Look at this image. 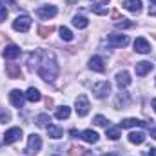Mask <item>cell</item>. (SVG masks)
Returning <instances> with one entry per match:
<instances>
[{
  "instance_id": "obj_1",
  "label": "cell",
  "mask_w": 156,
  "mask_h": 156,
  "mask_svg": "<svg viewBox=\"0 0 156 156\" xmlns=\"http://www.w3.org/2000/svg\"><path fill=\"white\" fill-rule=\"evenodd\" d=\"M42 55H44V60L40 62V66H38V75L45 82H53L56 78V75H58V66H56V62L53 58V53L42 51Z\"/></svg>"
},
{
  "instance_id": "obj_2",
  "label": "cell",
  "mask_w": 156,
  "mask_h": 156,
  "mask_svg": "<svg viewBox=\"0 0 156 156\" xmlns=\"http://www.w3.org/2000/svg\"><path fill=\"white\" fill-rule=\"evenodd\" d=\"M31 27V18L27 15H20L16 16V20L13 22V29L15 31H20V33H27Z\"/></svg>"
},
{
  "instance_id": "obj_3",
  "label": "cell",
  "mask_w": 156,
  "mask_h": 156,
  "mask_svg": "<svg viewBox=\"0 0 156 156\" xmlns=\"http://www.w3.org/2000/svg\"><path fill=\"white\" fill-rule=\"evenodd\" d=\"M42 149V138L38 134H29V142H27V147H26V153L27 154H37Z\"/></svg>"
},
{
  "instance_id": "obj_4",
  "label": "cell",
  "mask_w": 156,
  "mask_h": 156,
  "mask_svg": "<svg viewBox=\"0 0 156 156\" xmlns=\"http://www.w3.org/2000/svg\"><path fill=\"white\" fill-rule=\"evenodd\" d=\"M93 93H94L96 98H105V96L111 93V83L105 82V80H104V82H98V83H94Z\"/></svg>"
},
{
  "instance_id": "obj_5",
  "label": "cell",
  "mask_w": 156,
  "mask_h": 156,
  "mask_svg": "<svg viewBox=\"0 0 156 156\" xmlns=\"http://www.w3.org/2000/svg\"><path fill=\"white\" fill-rule=\"evenodd\" d=\"M89 100H87V96L85 94H80L76 98V115L78 116H85L87 113H89Z\"/></svg>"
},
{
  "instance_id": "obj_6",
  "label": "cell",
  "mask_w": 156,
  "mask_h": 156,
  "mask_svg": "<svg viewBox=\"0 0 156 156\" xmlns=\"http://www.w3.org/2000/svg\"><path fill=\"white\" fill-rule=\"evenodd\" d=\"M9 100H11V104H13L15 107L22 109V107H24V100H26V94H24L20 89H13V91L9 93Z\"/></svg>"
},
{
  "instance_id": "obj_7",
  "label": "cell",
  "mask_w": 156,
  "mask_h": 156,
  "mask_svg": "<svg viewBox=\"0 0 156 156\" xmlns=\"http://www.w3.org/2000/svg\"><path fill=\"white\" fill-rule=\"evenodd\" d=\"M107 44L111 45V47H125L127 44H129V38L125 37V35H109L107 37Z\"/></svg>"
},
{
  "instance_id": "obj_8",
  "label": "cell",
  "mask_w": 156,
  "mask_h": 156,
  "mask_svg": "<svg viewBox=\"0 0 156 156\" xmlns=\"http://www.w3.org/2000/svg\"><path fill=\"white\" fill-rule=\"evenodd\" d=\"M20 138H22V129H20V127H13V129L5 131V134H4V144H15V142L20 140Z\"/></svg>"
},
{
  "instance_id": "obj_9",
  "label": "cell",
  "mask_w": 156,
  "mask_h": 156,
  "mask_svg": "<svg viewBox=\"0 0 156 156\" xmlns=\"http://www.w3.org/2000/svg\"><path fill=\"white\" fill-rule=\"evenodd\" d=\"M56 13H58V11H56V7H55V5H44V7H38V9H37V16L42 18V20L53 18Z\"/></svg>"
},
{
  "instance_id": "obj_10",
  "label": "cell",
  "mask_w": 156,
  "mask_h": 156,
  "mask_svg": "<svg viewBox=\"0 0 156 156\" xmlns=\"http://www.w3.org/2000/svg\"><path fill=\"white\" fill-rule=\"evenodd\" d=\"M134 49H136V53H142V55H147L149 51H151V45H149V42L145 38H136L134 40Z\"/></svg>"
},
{
  "instance_id": "obj_11",
  "label": "cell",
  "mask_w": 156,
  "mask_h": 156,
  "mask_svg": "<svg viewBox=\"0 0 156 156\" xmlns=\"http://www.w3.org/2000/svg\"><path fill=\"white\" fill-rule=\"evenodd\" d=\"M5 73H7V76L13 78V80L22 78V71H20L18 64H5Z\"/></svg>"
},
{
  "instance_id": "obj_12",
  "label": "cell",
  "mask_w": 156,
  "mask_h": 156,
  "mask_svg": "<svg viewBox=\"0 0 156 156\" xmlns=\"http://www.w3.org/2000/svg\"><path fill=\"white\" fill-rule=\"evenodd\" d=\"M145 127L147 123L145 122H142V120H138V118H125V120H122L120 122V127H123V129H129V127Z\"/></svg>"
},
{
  "instance_id": "obj_13",
  "label": "cell",
  "mask_w": 156,
  "mask_h": 156,
  "mask_svg": "<svg viewBox=\"0 0 156 156\" xmlns=\"http://www.w3.org/2000/svg\"><path fill=\"white\" fill-rule=\"evenodd\" d=\"M16 56H20V47H18V45L11 44V45H7V47L4 49V58L13 60V58H16Z\"/></svg>"
},
{
  "instance_id": "obj_14",
  "label": "cell",
  "mask_w": 156,
  "mask_h": 156,
  "mask_svg": "<svg viewBox=\"0 0 156 156\" xmlns=\"http://www.w3.org/2000/svg\"><path fill=\"white\" fill-rule=\"evenodd\" d=\"M89 67H91L93 71H96V73H104V71H105L104 60H102L100 56H93V58L89 60Z\"/></svg>"
},
{
  "instance_id": "obj_15",
  "label": "cell",
  "mask_w": 156,
  "mask_h": 156,
  "mask_svg": "<svg viewBox=\"0 0 156 156\" xmlns=\"http://www.w3.org/2000/svg\"><path fill=\"white\" fill-rule=\"evenodd\" d=\"M134 69H136V75H138V76H145V75L153 69V64L147 62V60H144V62H138Z\"/></svg>"
},
{
  "instance_id": "obj_16",
  "label": "cell",
  "mask_w": 156,
  "mask_h": 156,
  "mask_svg": "<svg viewBox=\"0 0 156 156\" xmlns=\"http://www.w3.org/2000/svg\"><path fill=\"white\" fill-rule=\"evenodd\" d=\"M123 7L131 13H138L142 9V0H125L123 2Z\"/></svg>"
},
{
  "instance_id": "obj_17",
  "label": "cell",
  "mask_w": 156,
  "mask_h": 156,
  "mask_svg": "<svg viewBox=\"0 0 156 156\" xmlns=\"http://www.w3.org/2000/svg\"><path fill=\"white\" fill-rule=\"evenodd\" d=\"M116 83H118V87L122 89V87H127L129 83H131V76H129V73L127 71H120L116 75Z\"/></svg>"
},
{
  "instance_id": "obj_18",
  "label": "cell",
  "mask_w": 156,
  "mask_h": 156,
  "mask_svg": "<svg viewBox=\"0 0 156 156\" xmlns=\"http://www.w3.org/2000/svg\"><path fill=\"white\" fill-rule=\"evenodd\" d=\"M129 142H131V144H136V145H140V144H144V142H145V134H144L142 131L129 133Z\"/></svg>"
},
{
  "instance_id": "obj_19",
  "label": "cell",
  "mask_w": 156,
  "mask_h": 156,
  "mask_svg": "<svg viewBox=\"0 0 156 156\" xmlns=\"http://www.w3.org/2000/svg\"><path fill=\"white\" fill-rule=\"evenodd\" d=\"M26 98H27L29 102H33V104H35V102H38L40 98H42V94H40V91L37 89V87H29V89H27V93H26Z\"/></svg>"
},
{
  "instance_id": "obj_20",
  "label": "cell",
  "mask_w": 156,
  "mask_h": 156,
  "mask_svg": "<svg viewBox=\"0 0 156 156\" xmlns=\"http://www.w3.org/2000/svg\"><path fill=\"white\" fill-rule=\"evenodd\" d=\"M80 136H82V138H83V140H85L87 144H96V142H98V134H96L94 131H91V129L83 131V133H82Z\"/></svg>"
},
{
  "instance_id": "obj_21",
  "label": "cell",
  "mask_w": 156,
  "mask_h": 156,
  "mask_svg": "<svg viewBox=\"0 0 156 156\" xmlns=\"http://www.w3.org/2000/svg\"><path fill=\"white\" fill-rule=\"evenodd\" d=\"M47 134L51 136V138H55V140H58V138H62V129L60 127H56V125H47Z\"/></svg>"
},
{
  "instance_id": "obj_22",
  "label": "cell",
  "mask_w": 156,
  "mask_h": 156,
  "mask_svg": "<svg viewBox=\"0 0 156 156\" xmlns=\"http://www.w3.org/2000/svg\"><path fill=\"white\" fill-rule=\"evenodd\" d=\"M73 26L78 27V29H85V27L89 26V20H87L85 16H78V15H76V16L73 18Z\"/></svg>"
},
{
  "instance_id": "obj_23",
  "label": "cell",
  "mask_w": 156,
  "mask_h": 156,
  "mask_svg": "<svg viewBox=\"0 0 156 156\" xmlns=\"http://www.w3.org/2000/svg\"><path fill=\"white\" fill-rule=\"evenodd\" d=\"M129 104V94L127 93H120L116 98V109H123Z\"/></svg>"
},
{
  "instance_id": "obj_24",
  "label": "cell",
  "mask_w": 156,
  "mask_h": 156,
  "mask_svg": "<svg viewBox=\"0 0 156 156\" xmlns=\"http://www.w3.org/2000/svg\"><path fill=\"white\" fill-rule=\"evenodd\" d=\"M71 115V109L67 107V105H62V107H58V111H56V118L58 120H66V118H69Z\"/></svg>"
},
{
  "instance_id": "obj_25",
  "label": "cell",
  "mask_w": 156,
  "mask_h": 156,
  "mask_svg": "<svg viewBox=\"0 0 156 156\" xmlns=\"http://www.w3.org/2000/svg\"><path fill=\"white\" fill-rule=\"evenodd\" d=\"M105 134H107L109 140H118V138H120V129H118V127H109V129L105 131Z\"/></svg>"
},
{
  "instance_id": "obj_26",
  "label": "cell",
  "mask_w": 156,
  "mask_h": 156,
  "mask_svg": "<svg viewBox=\"0 0 156 156\" xmlns=\"http://www.w3.org/2000/svg\"><path fill=\"white\" fill-rule=\"evenodd\" d=\"M47 122H51V118H49V115H38L37 116V125L38 127H47Z\"/></svg>"
},
{
  "instance_id": "obj_27",
  "label": "cell",
  "mask_w": 156,
  "mask_h": 156,
  "mask_svg": "<svg viewBox=\"0 0 156 156\" xmlns=\"http://www.w3.org/2000/svg\"><path fill=\"white\" fill-rule=\"evenodd\" d=\"M53 31H55V27H53V26H40V27H38V35H40V37H49Z\"/></svg>"
},
{
  "instance_id": "obj_28",
  "label": "cell",
  "mask_w": 156,
  "mask_h": 156,
  "mask_svg": "<svg viewBox=\"0 0 156 156\" xmlns=\"http://www.w3.org/2000/svg\"><path fill=\"white\" fill-rule=\"evenodd\" d=\"M91 11L96 13V15H107V7L104 4H96V5H91Z\"/></svg>"
},
{
  "instance_id": "obj_29",
  "label": "cell",
  "mask_w": 156,
  "mask_h": 156,
  "mask_svg": "<svg viewBox=\"0 0 156 156\" xmlns=\"http://www.w3.org/2000/svg\"><path fill=\"white\" fill-rule=\"evenodd\" d=\"M60 37H62V40H66V42H71L73 40V33L67 27H60Z\"/></svg>"
},
{
  "instance_id": "obj_30",
  "label": "cell",
  "mask_w": 156,
  "mask_h": 156,
  "mask_svg": "<svg viewBox=\"0 0 156 156\" xmlns=\"http://www.w3.org/2000/svg\"><path fill=\"white\" fill-rule=\"evenodd\" d=\"M94 125H100V127H105L107 125V118H104L102 115H98V116H94Z\"/></svg>"
},
{
  "instance_id": "obj_31",
  "label": "cell",
  "mask_w": 156,
  "mask_h": 156,
  "mask_svg": "<svg viewBox=\"0 0 156 156\" xmlns=\"http://www.w3.org/2000/svg\"><path fill=\"white\" fill-rule=\"evenodd\" d=\"M131 26H133V22H129V20H125V18H122V22H116L118 29H127V27H131Z\"/></svg>"
},
{
  "instance_id": "obj_32",
  "label": "cell",
  "mask_w": 156,
  "mask_h": 156,
  "mask_svg": "<svg viewBox=\"0 0 156 156\" xmlns=\"http://www.w3.org/2000/svg\"><path fill=\"white\" fill-rule=\"evenodd\" d=\"M83 154V149L82 147H71L69 149V156H82Z\"/></svg>"
},
{
  "instance_id": "obj_33",
  "label": "cell",
  "mask_w": 156,
  "mask_h": 156,
  "mask_svg": "<svg viewBox=\"0 0 156 156\" xmlns=\"http://www.w3.org/2000/svg\"><path fill=\"white\" fill-rule=\"evenodd\" d=\"M5 16H7V9H5V5L0 2V22H4V20H5Z\"/></svg>"
},
{
  "instance_id": "obj_34",
  "label": "cell",
  "mask_w": 156,
  "mask_h": 156,
  "mask_svg": "<svg viewBox=\"0 0 156 156\" xmlns=\"http://www.w3.org/2000/svg\"><path fill=\"white\" fill-rule=\"evenodd\" d=\"M9 120H11V115H9V113H4V111L0 113V122H2V123H5V122H9Z\"/></svg>"
},
{
  "instance_id": "obj_35",
  "label": "cell",
  "mask_w": 156,
  "mask_h": 156,
  "mask_svg": "<svg viewBox=\"0 0 156 156\" xmlns=\"http://www.w3.org/2000/svg\"><path fill=\"white\" fill-rule=\"evenodd\" d=\"M154 154H156V149H153V147H151V149H147V151L144 153V156H154Z\"/></svg>"
},
{
  "instance_id": "obj_36",
  "label": "cell",
  "mask_w": 156,
  "mask_h": 156,
  "mask_svg": "<svg viewBox=\"0 0 156 156\" xmlns=\"http://www.w3.org/2000/svg\"><path fill=\"white\" fill-rule=\"evenodd\" d=\"M111 16H113L115 20H120V13H118V11H113V13H111Z\"/></svg>"
},
{
  "instance_id": "obj_37",
  "label": "cell",
  "mask_w": 156,
  "mask_h": 156,
  "mask_svg": "<svg viewBox=\"0 0 156 156\" xmlns=\"http://www.w3.org/2000/svg\"><path fill=\"white\" fill-rule=\"evenodd\" d=\"M69 134H71V136H73V138H78V136H80V133H78V131H75V129H73V131H71V133H69Z\"/></svg>"
},
{
  "instance_id": "obj_38",
  "label": "cell",
  "mask_w": 156,
  "mask_h": 156,
  "mask_svg": "<svg viewBox=\"0 0 156 156\" xmlns=\"http://www.w3.org/2000/svg\"><path fill=\"white\" fill-rule=\"evenodd\" d=\"M45 105L51 107V105H53V98H45Z\"/></svg>"
},
{
  "instance_id": "obj_39",
  "label": "cell",
  "mask_w": 156,
  "mask_h": 156,
  "mask_svg": "<svg viewBox=\"0 0 156 156\" xmlns=\"http://www.w3.org/2000/svg\"><path fill=\"white\" fill-rule=\"evenodd\" d=\"M151 136H153V138H156V129H153V131H151Z\"/></svg>"
},
{
  "instance_id": "obj_40",
  "label": "cell",
  "mask_w": 156,
  "mask_h": 156,
  "mask_svg": "<svg viewBox=\"0 0 156 156\" xmlns=\"http://www.w3.org/2000/svg\"><path fill=\"white\" fill-rule=\"evenodd\" d=\"M153 107H154V111H156V98L153 100Z\"/></svg>"
},
{
  "instance_id": "obj_41",
  "label": "cell",
  "mask_w": 156,
  "mask_h": 156,
  "mask_svg": "<svg viewBox=\"0 0 156 156\" xmlns=\"http://www.w3.org/2000/svg\"><path fill=\"white\" fill-rule=\"evenodd\" d=\"M100 2H102V4H105V2H109V0H100Z\"/></svg>"
},
{
  "instance_id": "obj_42",
  "label": "cell",
  "mask_w": 156,
  "mask_h": 156,
  "mask_svg": "<svg viewBox=\"0 0 156 156\" xmlns=\"http://www.w3.org/2000/svg\"><path fill=\"white\" fill-rule=\"evenodd\" d=\"M104 156H115V154H104Z\"/></svg>"
},
{
  "instance_id": "obj_43",
  "label": "cell",
  "mask_w": 156,
  "mask_h": 156,
  "mask_svg": "<svg viewBox=\"0 0 156 156\" xmlns=\"http://www.w3.org/2000/svg\"><path fill=\"white\" fill-rule=\"evenodd\" d=\"M151 2H153V4H156V0H151Z\"/></svg>"
}]
</instances>
